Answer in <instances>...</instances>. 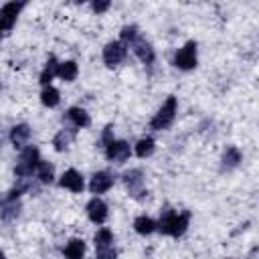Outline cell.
<instances>
[{"mask_svg": "<svg viewBox=\"0 0 259 259\" xmlns=\"http://www.w3.org/2000/svg\"><path fill=\"white\" fill-rule=\"evenodd\" d=\"M22 8H24V2H8V4L2 6V10H0V24H2L4 32L14 26L16 16H18V12Z\"/></svg>", "mask_w": 259, "mask_h": 259, "instance_id": "7", "label": "cell"}, {"mask_svg": "<svg viewBox=\"0 0 259 259\" xmlns=\"http://www.w3.org/2000/svg\"><path fill=\"white\" fill-rule=\"evenodd\" d=\"M95 241V249H101V247H111L113 245V235L109 229H99L93 237Z\"/></svg>", "mask_w": 259, "mask_h": 259, "instance_id": "23", "label": "cell"}, {"mask_svg": "<svg viewBox=\"0 0 259 259\" xmlns=\"http://www.w3.org/2000/svg\"><path fill=\"white\" fill-rule=\"evenodd\" d=\"M132 49H134L136 57H138V59H140L144 65H152V63H154L156 55H154V49H152V45H150L146 38L138 36V38L132 42Z\"/></svg>", "mask_w": 259, "mask_h": 259, "instance_id": "9", "label": "cell"}, {"mask_svg": "<svg viewBox=\"0 0 259 259\" xmlns=\"http://www.w3.org/2000/svg\"><path fill=\"white\" fill-rule=\"evenodd\" d=\"M130 146H127V142H123V140H113V142H109L107 146H105V156H107V160H111V162H115V164H121V162H125L127 158H130Z\"/></svg>", "mask_w": 259, "mask_h": 259, "instance_id": "6", "label": "cell"}, {"mask_svg": "<svg viewBox=\"0 0 259 259\" xmlns=\"http://www.w3.org/2000/svg\"><path fill=\"white\" fill-rule=\"evenodd\" d=\"M59 184L63 186V188H69V190H73V192H81L83 190V176L77 172V170H67L63 176H61V180H59Z\"/></svg>", "mask_w": 259, "mask_h": 259, "instance_id": "11", "label": "cell"}, {"mask_svg": "<svg viewBox=\"0 0 259 259\" xmlns=\"http://www.w3.org/2000/svg\"><path fill=\"white\" fill-rule=\"evenodd\" d=\"M239 162H241V152H239L235 146L227 148L225 154H223V166H225L227 170H231V168L239 166Z\"/></svg>", "mask_w": 259, "mask_h": 259, "instance_id": "20", "label": "cell"}, {"mask_svg": "<svg viewBox=\"0 0 259 259\" xmlns=\"http://www.w3.org/2000/svg\"><path fill=\"white\" fill-rule=\"evenodd\" d=\"M16 214H18V202L12 200V198H4V202H2V217L4 219H12Z\"/></svg>", "mask_w": 259, "mask_h": 259, "instance_id": "25", "label": "cell"}, {"mask_svg": "<svg viewBox=\"0 0 259 259\" xmlns=\"http://www.w3.org/2000/svg\"><path fill=\"white\" fill-rule=\"evenodd\" d=\"M40 101H42V105H47V107H55V105H59L61 95H59V91H57L55 87L47 85V87L42 89V93H40Z\"/></svg>", "mask_w": 259, "mask_h": 259, "instance_id": "19", "label": "cell"}, {"mask_svg": "<svg viewBox=\"0 0 259 259\" xmlns=\"http://www.w3.org/2000/svg\"><path fill=\"white\" fill-rule=\"evenodd\" d=\"M57 67H59V63H57V59L55 57H51L49 61H47V67L42 69V73H40V83L47 87L51 81H53V77L57 75Z\"/></svg>", "mask_w": 259, "mask_h": 259, "instance_id": "22", "label": "cell"}, {"mask_svg": "<svg viewBox=\"0 0 259 259\" xmlns=\"http://www.w3.org/2000/svg\"><path fill=\"white\" fill-rule=\"evenodd\" d=\"M176 109H178V101H176V97L170 95V97L162 103V107L158 109V113L152 117V121H150L152 130H166V127L174 121V117H176Z\"/></svg>", "mask_w": 259, "mask_h": 259, "instance_id": "3", "label": "cell"}, {"mask_svg": "<svg viewBox=\"0 0 259 259\" xmlns=\"http://www.w3.org/2000/svg\"><path fill=\"white\" fill-rule=\"evenodd\" d=\"M73 138H75V130H61V132L55 136V140H53V146H55V150H57V152H63V150H67Z\"/></svg>", "mask_w": 259, "mask_h": 259, "instance_id": "17", "label": "cell"}, {"mask_svg": "<svg viewBox=\"0 0 259 259\" xmlns=\"http://www.w3.org/2000/svg\"><path fill=\"white\" fill-rule=\"evenodd\" d=\"M138 36H140V34H138V26L132 24V26H123V28H121V40H123V42H130V45H132Z\"/></svg>", "mask_w": 259, "mask_h": 259, "instance_id": "26", "label": "cell"}, {"mask_svg": "<svg viewBox=\"0 0 259 259\" xmlns=\"http://www.w3.org/2000/svg\"><path fill=\"white\" fill-rule=\"evenodd\" d=\"M36 176H38V180H40L42 184L53 182V166H51L49 162L40 160V162H38V166H36Z\"/></svg>", "mask_w": 259, "mask_h": 259, "instance_id": "24", "label": "cell"}, {"mask_svg": "<svg viewBox=\"0 0 259 259\" xmlns=\"http://www.w3.org/2000/svg\"><path fill=\"white\" fill-rule=\"evenodd\" d=\"M2 32H4V28H2V24H0V36H2Z\"/></svg>", "mask_w": 259, "mask_h": 259, "instance_id": "29", "label": "cell"}, {"mask_svg": "<svg viewBox=\"0 0 259 259\" xmlns=\"http://www.w3.org/2000/svg\"><path fill=\"white\" fill-rule=\"evenodd\" d=\"M125 55H127V49H125V45L119 42V40H111V42H107L105 49H103V61H105L107 67L119 65V63L125 59Z\"/></svg>", "mask_w": 259, "mask_h": 259, "instance_id": "5", "label": "cell"}, {"mask_svg": "<svg viewBox=\"0 0 259 259\" xmlns=\"http://www.w3.org/2000/svg\"><path fill=\"white\" fill-rule=\"evenodd\" d=\"M109 8V2H93V10L95 12H105Z\"/></svg>", "mask_w": 259, "mask_h": 259, "instance_id": "28", "label": "cell"}, {"mask_svg": "<svg viewBox=\"0 0 259 259\" xmlns=\"http://www.w3.org/2000/svg\"><path fill=\"white\" fill-rule=\"evenodd\" d=\"M95 259H117V253H115L113 245L111 247H101V249H97Z\"/></svg>", "mask_w": 259, "mask_h": 259, "instance_id": "27", "label": "cell"}, {"mask_svg": "<svg viewBox=\"0 0 259 259\" xmlns=\"http://www.w3.org/2000/svg\"><path fill=\"white\" fill-rule=\"evenodd\" d=\"M85 255V241L83 239H71L65 247V257L67 259H83Z\"/></svg>", "mask_w": 259, "mask_h": 259, "instance_id": "15", "label": "cell"}, {"mask_svg": "<svg viewBox=\"0 0 259 259\" xmlns=\"http://www.w3.org/2000/svg\"><path fill=\"white\" fill-rule=\"evenodd\" d=\"M79 73V67L75 61H65V63H59L57 67V77H61L63 81H73Z\"/></svg>", "mask_w": 259, "mask_h": 259, "instance_id": "16", "label": "cell"}, {"mask_svg": "<svg viewBox=\"0 0 259 259\" xmlns=\"http://www.w3.org/2000/svg\"><path fill=\"white\" fill-rule=\"evenodd\" d=\"M0 259H4V253H2V251H0Z\"/></svg>", "mask_w": 259, "mask_h": 259, "instance_id": "30", "label": "cell"}, {"mask_svg": "<svg viewBox=\"0 0 259 259\" xmlns=\"http://www.w3.org/2000/svg\"><path fill=\"white\" fill-rule=\"evenodd\" d=\"M134 229H136L138 235H150V233H154V231L158 229V225H156V221H152L150 217H138V219L134 221Z\"/></svg>", "mask_w": 259, "mask_h": 259, "instance_id": "18", "label": "cell"}, {"mask_svg": "<svg viewBox=\"0 0 259 259\" xmlns=\"http://www.w3.org/2000/svg\"><path fill=\"white\" fill-rule=\"evenodd\" d=\"M87 217H89V221L95 223V225L105 223V221H107V204H105L101 198H97V196L91 198L89 204H87Z\"/></svg>", "mask_w": 259, "mask_h": 259, "instance_id": "8", "label": "cell"}, {"mask_svg": "<svg viewBox=\"0 0 259 259\" xmlns=\"http://www.w3.org/2000/svg\"><path fill=\"white\" fill-rule=\"evenodd\" d=\"M142 170H130L123 174V180H125V186L130 188L132 194H144L142 186H144V178H142Z\"/></svg>", "mask_w": 259, "mask_h": 259, "instance_id": "13", "label": "cell"}, {"mask_svg": "<svg viewBox=\"0 0 259 259\" xmlns=\"http://www.w3.org/2000/svg\"><path fill=\"white\" fill-rule=\"evenodd\" d=\"M188 223H190V212L188 210H182V212H174L170 208H166L160 217V223L158 229L164 233V235H170V237H180L186 233L188 229Z\"/></svg>", "mask_w": 259, "mask_h": 259, "instance_id": "1", "label": "cell"}, {"mask_svg": "<svg viewBox=\"0 0 259 259\" xmlns=\"http://www.w3.org/2000/svg\"><path fill=\"white\" fill-rule=\"evenodd\" d=\"M154 148H156V142L152 138H142L138 144H136V156L140 158H148L154 154Z\"/></svg>", "mask_w": 259, "mask_h": 259, "instance_id": "21", "label": "cell"}, {"mask_svg": "<svg viewBox=\"0 0 259 259\" xmlns=\"http://www.w3.org/2000/svg\"><path fill=\"white\" fill-rule=\"evenodd\" d=\"M67 117L73 121L75 127H87V125L91 123L89 113H87L83 107H71V109L67 111Z\"/></svg>", "mask_w": 259, "mask_h": 259, "instance_id": "14", "label": "cell"}, {"mask_svg": "<svg viewBox=\"0 0 259 259\" xmlns=\"http://www.w3.org/2000/svg\"><path fill=\"white\" fill-rule=\"evenodd\" d=\"M196 63H198V59H196V42L188 40L182 49H178V53L174 57V65L178 69H182V71H190V69L196 67Z\"/></svg>", "mask_w": 259, "mask_h": 259, "instance_id": "4", "label": "cell"}, {"mask_svg": "<svg viewBox=\"0 0 259 259\" xmlns=\"http://www.w3.org/2000/svg\"><path fill=\"white\" fill-rule=\"evenodd\" d=\"M28 138H30V127H28L26 123H18V125H14V127L10 130V142H12L14 148L26 146Z\"/></svg>", "mask_w": 259, "mask_h": 259, "instance_id": "12", "label": "cell"}, {"mask_svg": "<svg viewBox=\"0 0 259 259\" xmlns=\"http://www.w3.org/2000/svg\"><path fill=\"white\" fill-rule=\"evenodd\" d=\"M113 186V178L109 172H95L91 182H89V190L93 194H101V192H107L109 188Z\"/></svg>", "mask_w": 259, "mask_h": 259, "instance_id": "10", "label": "cell"}, {"mask_svg": "<svg viewBox=\"0 0 259 259\" xmlns=\"http://www.w3.org/2000/svg\"><path fill=\"white\" fill-rule=\"evenodd\" d=\"M40 162V156H38V150L34 146H28L20 152V158L16 162V168H14V174L20 176V178H28L32 176V172H36V166Z\"/></svg>", "mask_w": 259, "mask_h": 259, "instance_id": "2", "label": "cell"}]
</instances>
